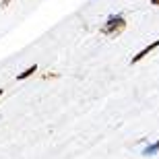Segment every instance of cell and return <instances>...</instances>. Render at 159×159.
<instances>
[{
    "label": "cell",
    "mask_w": 159,
    "mask_h": 159,
    "mask_svg": "<svg viewBox=\"0 0 159 159\" xmlns=\"http://www.w3.org/2000/svg\"><path fill=\"white\" fill-rule=\"evenodd\" d=\"M159 153V141H155L153 145H147V147L143 149V155H147V157H151V155H157Z\"/></svg>",
    "instance_id": "cell-3"
},
{
    "label": "cell",
    "mask_w": 159,
    "mask_h": 159,
    "mask_svg": "<svg viewBox=\"0 0 159 159\" xmlns=\"http://www.w3.org/2000/svg\"><path fill=\"white\" fill-rule=\"evenodd\" d=\"M157 46H159V39H155L153 43H149V46L145 48V50H141V52L136 54V56H132V64H136V62H141V60L145 58V56H149V52H153V50H155Z\"/></svg>",
    "instance_id": "cell-2"
},
{
    "label": "cell",
    "mask_w": 159,
    "mask_h": 159,
    "mask_svg": "<svg viewBox=\"0 0 159 159\" xmlns=\"http://www.w3.org/2000/svg\"><path fill=\"white\" fill-rule=\"evenodd\" d=\"M33 72H37V66H35V64H33V66H29V68H27V70L19 72V75H17V81H23V79L31 77V75H33Z\"/></svg>",
    "instance_id": "cell-4"
},
{
    "label": "cell",
    "mask_w": 159,
    "mask_h": 159,
    "mask_svg": "<svg viewBox=\"0 0 159 159\" xmlns=\"http://www.w3.org/2000/svg\"><path fill=\"white\" fill-rule=\"evenodd\" d=\"M151 4H153V6H159V0H151Z\"/></svg>",
    "instance_id": "cell-5"
},
{
    "label": "cell",
    "mask_w": 159,
    "mask_h": 159,
    "mask_svg": "<svg viewBox=\"0 0 159 159\" xmlns=\"http://www.w3.org/2000/svg\"><path fill=\"white\" fill-rule=\"evenodd\" d=\"M0 95H2V89H0Z\"/></svg>",
    "instance_id": "cell-6"
},
{
    "label": "cell",
    "mask_w": 159,
    "mask_h": 159,
    "mask_svg": "<svg viewBox=\"0 0 159 159\" xmlns=\"http://www.w3.org/2000/svg\"><path fill=\"white\" fill-rule=\"evenodd\" d=\"M124 27H126V21H124L122 15H112V17L107 19V23L101 27V33L110 35V37H116L124 31Z\"/></svg>",
    "instance_id": "cell-1"
}]
</instances>
